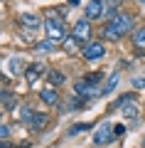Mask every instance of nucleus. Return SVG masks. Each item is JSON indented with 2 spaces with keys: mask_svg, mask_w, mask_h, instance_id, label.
Masks as SVG:
<instances>
[{
  "mask_svg": "<svg viewBox=\"0 0 145 148\" xmlns=\"http://www.w3.org/2000/svg\"><path fill=\"white\" fill-rule=\"evenodd\" d=\"M74 91H76L84 101H93V99H99V96H101V91L96 89V86H88L86 79H84V82H76V84H74Z\"/></svg>",
  "mask_w": 145,
  "mask_h": 148,
  "instance_id": "f03ea898",
  "label": "nucleus"
},
{
  "mask_svg": "<svg viewBox=\"0 0 145 148\" xmlns=\"http://www.w3.org/2000/svg\"><path fill=\"white\" fill-rule=\"evenodd\" d=\"M39 15H30V12H22L20 15V25L27 27V30H35V27H39Z\"/></svg>",
  "mask_w": 145,
  "mask_h": 148,
  "instance_id": "1a4fd4ad",
  "label": "nucleus"
},
{
  "mask_svg": "<svg viewBox=\"0 0 145 148\" xmlns=\"http://www.w3.org/2000/svg\"><path fill=\"white\" fill-rule=\"evenodd\" d=\"M88 128H91V126H88V123H76V126H71V128H69V133H71V136H74V133H81V131H88Z\"/></svg>",
  "mask_w": 145,
  "mask_h": 148,
  "instance_id": "6ab92c4d",
  "label": "nucleus"
},
{
  "mask_svg": "<svg viewBox=\"0 0 145 148\" xmlns=\"http://www.w3.org/2000/svg\"><path fill=\"white\" fill-rule=\"evenodd\" d=\"M130 86H133V89H145V74L133 77V79H130Z\"/></svg>",
  "mask_w": 145,
  "mask_h": 148,
  "instance_id": "a211bd4d",
  "label": "nucleus"
},
{
  "mask_svg": "<svg viewBox=\"0 0 145 148\" xmlns=\"http://www.w3.org/2000/svg\"><path fill=\"white\" fill-rule=\"evenodd\" d=\"M108 5H111V8H116V5H118V0H108Z\"/></svg>",
  "mask_w": 145,
  "mask_h": 148,
  "instance_id": "393cba45",
  "label": "nucleus"
},
{
  "mask_svg": "<svg viewBox=\"0 0 145 148\" xmlns=\"http://www.w3.org/2000/svg\"><path fill=\"white\" fill-rule=\"evenodd\" d=\"M123 116H125V119H135V116H138V109H135V104H130V101H128V104L123 106Z\"/></svg>",
  "mask_w": 145,
  "mask_h": 148,
  "instance_id": "dca6fc26",
  "label": "nucleus"
},
{
  "mask_svg": "<svg viewBox=\"0 0 145 148\" xmlns=\"http://www.w3.org/2000/svg\"><path fill=\"white\" fill-rule=\"evenodd\" d=\"M39 99L42 101H44V104H57V101H59V94H57V89H54V86H47V89H42L39 91Z\"/></svg>",
  "mask_w": 145,
  "mask_h": 148,
  "instance_id": "9d476101",
  "label": "nucleus"
},
{
  "mask_svg": "<svg viewBox=\"0 0 145 148\" xmlns=\"http://www.w3.org/2000/svg\"><path fill=\"white\" fill-rule=\"evenodd\" d=\"M39 49H42V52H49V49H54V42H52V40H49V42H42Z\"/></svg>",
  "mask_w": 145,
  "mask_h": 148,
  "instance_id": "5701e85b",
  "label": "nucleus"
},
{
  "mask_svg": "<svg viewBox=\"0 0 145 148\" xmlns=\"http://www.w3.org/2000/svg\"><path fill=\"white\" fill-rule=\"evenodd\" d=\"M113 133H116V136H123V133H125V126H123V123H118V126H113Z\"/></svg>",
  "mask_w": 145,
  "mask_h": 148,
  "instance_id": "b1692460",
  "label": "nucleus"
},
{
  "mask_svg": "<svg viewBox=\"0 0 145 148\" xmlns=\"http://www.w3.org/2000/svg\"><path fill=\"white\" fill-rule=\"evenodd\" d=\"M69 5H71V8H74V5H79V0H69Z\"/></svg>",
  "mask_w": 145,
  "mask_h": 148,
  "instance_id": "a878e982",
  "label": "nucleus"
},
{
  "mask_svg": "<svg viewBox=\"0 0 145 148\" xmlns=\"http://www.w3.org/2000/svg\"><path fill=\"white\" fill-rule=\"evenodd\" d=\"M101 35H103L106 40H113V42H116V40H120V32H118V27H116L113 22H108V25L101 30Z\"/></svg>",
  "mask_w": 145,
  "mask_h": 148,
  "instance_id": "4468645a",
  "label": "nucleus"
},
{
  "mask_svg": "<svg viewBox=\"0 0 145 148\" xmlns=\"http://www.w3.org/2000/svg\"><path fill=\"white\" fill-rule=\"evenodd\" d=\"M130 42H133L135 49H145V27H138V30L130 35Z\"/></svg>",
  "mask_w": 145,
  "mask_h": 148,
  "instance_id": "9b49d317",
  "label": "nucleus"
},
{
  "mask_svg": "<svg viewBox=\"0 0 145 148\" xmlns=\"http://www.w3.org/2000/svg\"><path fill=\"white\" fill-rule=\"evenodd\" d=\"M7 136H10V128H7V126H3V123H0V141H5Z\"/></svg>",
  "mask_w": 145,
  "mask_h": 148,
  "instance_id": "4be33fe9",
  "label": "nucleus"
},
{
  "mask_svg": "<svg viewBox=\"0 0 145 148\" xmlns=\"http://www.w3.org/2000/svg\"><path fill=\"white\" fill-rule=\"evenodd\" d=\"M111 22L118 27L120 35H125V32H130V27H133V15H128V12H118V15H116Z\"/></svg>",
  "mask_w": 145,
  "mask_h": 148,
  "instance_id": "423d86ee",
  "label": "nucleus"
},
{
  "mask_svg": "<svg viewBox=\"0 0 145 148\" xmlns=\"http://www.w3.org/2000/svg\"><path fill=\"white\" fill-rule=\"evenodd\" d=\"M39 72H44V67H42V64H32V67H27V69H25L27 82H30V84H35V82L39 79Z\"/></svg>",
  "mask_w": 145,
  "mask_h": 148,
  "instance_id": "ddd939ff",
  "label": "nucleus"
},
{
  "mask_svg": "<svg viewBox=\"0 0 145 148\" xmlns=\"http://www.w3.org/2000/svg\"><path fill=\"white\" fill-rule=\"evenodd\" d=\"M116 138V133H111V123H101L96 131H93V143L96 146H106Z\"/></svg>",
  "mask_w": 145,
  "mask_h": 148,
  "instance_id": "20e7f679",
  "label": "nucleus"
},
{
  "mask_svg": "<svg viewBox=\"0 0 145 148\" xmlns=\"http://www.w3.org/2000/svg\"><path fill=\"white\" fill-rule=\"evenodd\" d=\"M143 148H145V138H143Z\"/></svg>",
  "mask_w": 145,
  "mask_h": 148,
  "instance_id": "cd10ccee",
  "label": "nucleus"
},
{
  "mask_svg": "<svg viewBox=\"0 0 145 148\" xmlns=\"http://www.w3.org/2000/svg\"><path fill=\"white\" fill-rule=\"evenodd\" d=\"M140 3H143V8H145V0H140Z\"/></svg>",
  "mask_w": 145,
  "mask_h": 148,
  "instance_id": "bb28decb",
  "label": "nucleus"
},
{
  "mask_svg": "<svg viewBox=\"0 0 145 148\" xmlns=\"http://www.w3.org/2000/svg\"><path fill=\"white\" fill-rule=\"evenodd\" d=\"M116 84H118V74H113V77L106 82V86H103V91H101V94H111V91L116 89Z\"/></svg>",
  "mask_w": 145,
  "mask_h": 148,
  "instance_id": "f3484780",
  "label": "nucleus"
},
{
  "mask_svg": "<svg viewBox=\"0 0 145 148\" xmlns=\"http://www.w3.org/2000/svg\"><path fill=\"white\" fill-rule=\"evenodd\" d=\"M103 17V3L101 0H91L86 5V20H99Z\"/></svg>",
  "mask_w": 145,
  "mask_h": 148,
  "instance_id": "6e6552de",
  "label": "nucleus"
},
{
  "mask_svg": "<svg viewBox=\"0 0 145 148\" xmlns=\"http://www.w3.org/2000/svg\"><path fill=\"white\" fill-rule=\"evenodd\" d=\"M81 54H84V59H88V62H96V59H101L106 54V47L101 42H86L84 49H81Z\"/></svg>",
  "mask_w": 145,
  "mask_h": 148,
  "instance_id": "7ed1b4c3",
  "label": "nucleus"
},
{
  "mask_svg": "<svg viewBox=\"0 0 145 148\" xmlns=\"http://www.w3.org/2000/svg\"><path fill=\"white\" fill-rule=\"evenodd\" d=\"M25 123L32 128V131H42V128L49 123V114H42V111H32L30 119H27Z\"/></svg>",
  "mask_w": 145,
  "mask_h": 148,
  "instance_id": "39448f33",
  "label": "nucleus"
},
{
  "mask_svg": "<svg viewBox=\"0 0 145 148\" xmlns=\"http://www.w3.org/2000/svg\"><path fill=\"white\" fill-rule=\"evenodd\" d=\"M62 45H64V49H67V52H74V49H79V40H76V37H67Z\"/></svg>",
  "mask_w": 145,
  "mask_h": 148,
  "instance_id": "2eb2a0df",
  "label": "nucleus"
},
{
  "mask_svg": "<svg viewBox=\"0 0 145 148\" xmlns=\"http://www.w3.org/2000/svg\"><path fill=\"white\" fill-rule=\"evenodd\" d=\"M88 35H91V25H88V20H79L76 25H74V37H76L79 42H86Z\"/></svg>",
  "mask_w": 145,
  "mask_h": 148,
  "instance_id": "0eeeda50",
  "label": "nucleus"
},
{
  "mask_svg": "<svg viewBox=\"0 0 145 148\" xmlns=\"http://www.w3.org/2000/svg\"><path fill=\"white\" fill-rule=\"evenodd\" d=\"M7 67H10V72H20V69H22V64H20V59H12V62L7 64Z\"/></svg>",
  "mask_w": 145,
  "mask_h": 148,
  "instance_id": "412c9836",
  "label": "nucleus"
},
{
  "mask_svg": "<svg viewBox=\"0 0 145 148\" xmlns=\"http://www.w3.org/2000/svg\"><path fill=\"white\" fill-rule=\"evenodd\" d=\"M99 79H101V72H91V74L86 77V82H88V84H96Z\"/></svg>",
  "mask_w": 145,
  "mask_h": 148,
  "instance_id": "aec40b11",
  "label": "nucleus"
},
{
  "mask_svg": "<svg viewBox=\"0 0 145 148\" xmlns=\"http://www.w3.org/2000/svg\"><path fill=\"white\" fill-rule=\"evenodd\" d=\"M47 82H49V86H62L64 82H67V77H64L62 72H57V69H49V72H47Z\"/></svg>",
  "mask_w": 145,
  "mask_h": 148,
  "instance_id": "f8f14e48",
  "label": "nucleus"
},
{
  "mask_svg": "<svg viewBox=\"0 0 145 148\" xmlns=\"http://www.w3.org/2000/svg\"><path fill=\"white\" fill-rule=\"evenodd\" d=\"M44 30H47V37H49L52 42H64V40H67V30H64V25H62L59 17H47Z\"/></svg>",
  "mask_w": 145,
  "mask_h": 148,
  "instance_id": "f257e3e1",
  "label": "nucleus"
}]
</instances>
